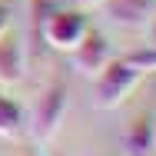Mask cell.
I'll use <instances>...</instances> for the list:
<instances>
[{"label": "cell", "instance_id": "6da1fadb", "mask_svg": "<svg viewBox=\"0 0 156 156\" xmlns=\"http://www.w3.org/2000/svg\"><path fill=\"white\" fill-rule=\"evenodd\" d=\"M140 70L133 66V63L120 57V60H110L100 73L93 76V90H96V106H103V110H113V106H120L126 96L133 93V87L140 83Z\"/></svg>", "mask_w": 156, "mask_h": 156}, {"label": "cell", "instance_id": "7a4b0ae2", "mask_svg": "<svg viewBox=\"0 0 156 156\" xmlns=\"http://www.w3.org/2000/svg\"><path fill=\"white\" fill-rule=\"evenodd\" d=\"M87 30H90L87 17H83L80 10H70V7H57V10H50V13L43 17V23H40L43 40H47L53 50H66V53L87 37Z\"/></svg>", "mask_w": 156, "mask_h": 156}, {"label": "cell", "instance_id": "3957f363", "mask_svg": "<svg viewBox=\"0 0 156 156\" xmlns=\"http://www.w3.org/2000/svg\"><path fill=\"white\" fill-rule=\"evenodd\" d=\"M66 106H70L66 83H63V80H53V83L40 93V103H37V110H33V136H37V140H53V136L60 133Z\"/></svg>", "mask_w": 156, "mask_h": 156}, {"label": "cell", "instance_id": "277c9868", "mask_svg": "<svg viewBox=\"0 0 156 156\" xmlns=\"http://www.w3.org/2000/svg\"><path fill=\"white\" fill-rule=\"evenodd\" d=\"M70 53H73V70H80V73H83V76H90V80H93L96 73L113 60L110 40H106L103 33H96V30H87V37H83Z\"/></svg>", "mask_w": 156, "mask_h": 156}, {"label": "cell", "instance_id": "5b68a950", "mask_svg": "<svg viewBox=\"0 0 156 156\" xmlns=\"http://www.w3.org/2000/svg\"><path fill=\"white\" fill-rule=\"evenodd\" d=\"M103 7L123 30H143L156 13V0H103Z\"/></svg>", "mask_w": 156, "mask_h": 156}, {"label": "cell", "instance_id": "8992f818", "mask_svg": "<svg viewBox=\"0 0 156 156\" xmlns=\"http://www.w3.org/2000/svg\"><path fill=\"white\" fill-rule=\"evenodd\" d=\"M27 70V53H23V40L17 33L3 30L0 33V80L3 83H20Z\"/></svg>", "mask_w": 156, "mask_h": 156}, {"label": "cell", "instance_id": "52a82bcc", "mask_svg": "<svg viewBox=\"0 0 156 156\" xmlns=\"http://www.w3.org/2000/svg\"><path fill=\"white\" fill-rule=\"evenodd\" d=\"M126 153L129 156H150L156 153V120L150 113L136 116L129 123V133H126Z\"/></svg>", "mask_w": 156, "mask_h": 156}, {"label": "cell", "instance_id": "ba28073f", "mask_svg": "<svg viewBox=\"0 0 156 156\" xmlns=\"http://www.w3.org/2000/svg\"><path fill=\"white\" fill-rule=\"evenodd\" d=\"M23 129V106L13 100V96L0 93V136H20Z\"/></svg>", "mask_w": 156, "mask_h": 156}, {"label": "cell", "instance_id": "9c48e42d", "mask_svg": "<svg viewBox=\"0 0 156 156\" xmlns=\"http://www.w3.org/2000/svg\"><path fill=\"white\" fill-rule=\"evenodd\" d=\"M126 60L133 63L140 73H146V70H156V43H150L146 50H133V53H126Z\"/></svg>", "mask_w": 156, "mask_h": 156}, {"label": "cell", "instance_id": "30bf717a", "mask_svg": "<svg viewBox=\"0 0 156 156\" xmlns=\"http://www.w3.org/2000/svg\"><path fill=\"white\" fill-rule=\"evenodd\" d=\"M3 30H10V3L0 0V33Z\"/></svg>", "mask_w": 156, "mask_h": 156}, {"label": "cell", "instance_id": "8fae6325", "mask_svg": "<svg viewBox=\"0 0 156 156\" xmlns=\"http://www.w3.org/2000/svg\"><path fill=\"white\" fill-rule=\"evenodd\" d=\"M150 33H153V43H156V13H153V20H150Z\"/></svg>", "mask_w": 156, "mask_h": 156}, {"label": "cell", "instance_id": "7c38bea8", "mask_svg": "<svg viewBox=\"0 0 156 156\" xmlns=\"http://www.w3.org/2000/svg\"><path fill=\"white\" fill-rule=\"evenodd\" d=\"M80 3H83V7H100L103 0H80Z\"/></svg>", "mask_w": 156, "mask_h": 156}]
</instances>
